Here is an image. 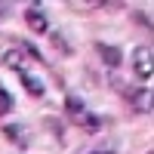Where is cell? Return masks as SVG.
Wrapping results in <instances>:
<instances>
[{"label": "cell", "instance_id": "2", "mask_svg": "<svg viewBox=\"0 0 154 154\" xmlns=\"http://www.w3.org/2000/svg\"><path fill=\"white\" fill-rule=\"evenodd\" d=\"M108 80H111V89H114V93L123 96L139 114H148V111H151V89H148V86L130 83V80H123V77H117V74H111Z\"/></svg>", "mask_w": 154, "mask_h": 154}, {"label": "cell", "instance_id": "1", "mask_svg": "<svg viewBox=\"0 0 154 154\" xmlns=\"http://www.w3.org/2000/svg\"><path fill=\"white\" fill-rule=\"evenodd\" d=\"M65 117L77 126V130H83V133H99L102 130V117L93 114L86 108V102L80 96H74V93L65 96Z\"/></svg>", "mask_w": 154, "mask_h": 154}, {"label": "cell", "instance_id": "9", "mask_svg": "<svg viewBox=\"0 0 154 154\" xmlns=\"http://www.w3.org/2000/svg\"><path fill=\"white\" fill-rule=\"evenodd\" d=\"M43 123H46V130L59 139V145H65V123H62L59 117H53V114H46V117H43Z\"/></svg>", "mask_w": 154, "mask_h": 154}, {"label": "cell", "instance_id": "10", "mask_svg": "<svg viewBox=\"0 0 154 154\" xmlns=\"http://www.w3.org/2000/svg\"><path fill=\"white\" fill-rule=\"evenodd\" d=\"M22 53H16V49H9V53H0V65H6V68H12V71H22L25 65H22Z\"/></svg>", "mask_w": 154, "mask_h": 154}, {"label": "cell", "instance_id": "13", "mask_svg": "<svg viewBox=\"0 0 154 154\" xmlns=\"http://www.w3.org/2000/svg\"><path fill=\"white\" fill-rule=\"evenodd\" d=\"M93 6H102V9H123L126 3H120V0H99V3H93Z\"/></svg>", "mask_w": 154, "mask_h": 154}, {"label": "cell", "instance_id": "4", "mask_svg": "<svg viewBox=\"0 0 154 154\" xmlns=\"http://www.w3.org/2000/svg\"><path fill=\"white\" fill-rule=\"evenodd\" d=\"M25 25H28V31H34V34H49V19H46V12L40 9L37 0L25 9Z\"/></svg>", "mask_w": 154, "mask_h": 154}, {"label": "cell", "instance_id": "14", "mask_svg": "<svg viewBox=\"0 0 154 154\" xmlns=\"http://www.w3.org/2000/svg\"><path fill=\"white\" fill-rule=\"evenodd\" d=\"M133 19H136L139 25H145V28L151 31V16H145V12H142V9H136V12H133Z\"/></svg>", "mask_w": 154, "mask_h": 154}, {"label": "cell", "instance_id": "17", "mask_svg": "<svg viewBox=\"0 0 154 154\" xmlns=\"http://www.w3.org/2000/svg\"><path fill=\"white\" fill-rule=\"evenodd\" d=\"M148 154H151V151H148Z\"/></svg>", "mask_w": 154, "mask_h": 154}, {"label": "cell", "instance_id": "3", "mask_svg": "<svg viewBox=\"0 0 154 154\" xmlns=\"http://www.w3.org/2000/svg\"><path fill=\"white\" fill-rule=\"evenodd\" d=\"M133 71H136V80L142 83V86L151 80L154 68H151V49L148 46H136L133 49Z\"/></svg>", "mask_w": 154, "mask_h": 154}, {"label": "cell", "instance_id": "15", "mask_svg": "<svg viewBox=\"0 0 154 154\" xmlns=\"http://www.w3.org/2000/svg\"><path fill=\"white\" fill-rule=\"evenodd\" d=\"M12 16V3H0V22Z\"/></svg>", "mask_w": 154, "mask_h": 154}, {"label": "cell", "instance_id": "8", "mask_svg": "<svg viewBox=\"0 0 154 154\" xmlns=\"http://www.w3.org/2000/svg\"><path fill=\"white\" fill-rule=\"evenodd\" d=\"M49 43H53L62 56H74V46L65 40V34H62V31H53V28H49Z\"/></svg>", "mask_w": 154, "mask_h": 154}, {"label": "cell", "instance_id": "11", "mask_svg": "<svg viewBox=\"0 0 154 154\" xmlns=\"http://www.w3.org/2000/svg\"><path fill=\"white\" fill-rule=\"evenodd\" d=\"M12 108H16V99L9 96V89H6V86H0V117H3V114H9Z\"/></svg>", "mask_w": 154, "mask_h": 154}, {"label": "cell", "instance_id": "6", "mask_svg": "<svg viewBox=\"0 0 154 154\" xmlns=\"http://www.w3.org/2000/svg\"><path fill=\"white\" fill-rule=\"evenodd\" d=\"M19 74V83L25 86V93H28V96H34V99H43V93H46V86L40 83V77H34V74H28V71H16Z\"/></svg>", "mask_w": 154, "mask_h": 154}, {"label": "cell", "instance_id": "16", "mask_svg": "<svg viewBox=\"0 0 154 154\" xmlns=\"http://www.w3.org/2000/svg\"><path fill=\"white\" fill-rule=\"evenodd\" d=\"M86 154H117V151H111V148H102V151H86Z\"/></svg>", "mask_w": 154, "mask_h": 154}, {"label": "cell", "instance_id": "12", "mask_svg": "<svg viewBox=\"0 0 154 154\" xmlns=\"http://www.w3.org/2000/svg\"><path fill=\"white\" fill-rule=\"evenodd\" d=\"M22 53H28V59H34V62H40V65H46V59H43V53L37 49L31 40H22Z\"/></svg>", "mask_w": 154, "mask_h": 154}, {"label": "cell", "instance_id": "7", "mask_svg": "<svg viewBox=\"0 0 154 154\" xmlns=\"http://www.w3.org/2000/svg\"><path fill=\"white\" fill-rule=\"evenodd\" d=\"M0 133H3V139H9L16 148H22V151L28 148V136H25V126H22V123H3V126H0Z\"/></svg>", "mask_w": 154, "mask_h": 154}, {"label": "cell", "instance_id": "5", "mask_svg": "<svg viewBox=\"0 0 154 154\" xmlns=\"http://www.w3.org/2000/svg\"><path fill=\"white\" fill-rule=\"evenodd\" d=\"M93 49H96V56L105 62L108 68H120V65H123V49H120V46L105 43V40H96V46H93Z\"/></svg>", "mask_w": 154, "mask_h": 154}]
</instances>
